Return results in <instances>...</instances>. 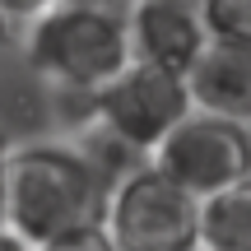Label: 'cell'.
Returning <instances> with one entry per match:
<instances>
[{
	"instance_id": "cell-9",
	"label": "cell",
	"mask_w": 251,
	"mask_h": 251,
	"mask_svg": "<svg viewBox=\"0 0 251 251\" xmlns=\"http://www.w3.org/2000/svg\"><path fill=\"white\" fill-rule=\"evenodd\" d=\"M205 28L209 37L251 47V0H205Z\"/></svg>"
},
{
	"instance_id": "cell-2",
	"label": "cell",
	"mask_w": 251,
	"mask_h": 251,
	"mask_svg": "<svg viewBox=\"0 0 251 251\" xmlns=\"http://www.w3.org/2000/svg\"><path fill=\"white\" fill-rule=\"evenodd\" d=\"M24 56L28 70L56 93L93 98L130 61V42H126V24L117 19L51 0L33 24H24Z\"/></svg>"
},
{
	"instance_id": "cell-16",
	"label": "cell",
	"mask_w": 251,
	"mask_h": 251,
	"mask_svg": "<svg viewBox=\"0 0 251 251\" xmlns=\"http://www.w3.org/2000/svg\"><path fill=\"white\" fill-rule=\"evenodd\" d=\"M191 251H200V247H191Z\"/></svg>"
},
{
	"instance_id": "cell-10",
	"label": "cell",
	"mask_w": 251,
	"mask_h": 251,
	"mask_svg": "<svg viewBox=\"0 0 251 251\" xmlns=\"http://www.w3.org/2000/svg\"><path fill=\"white\" fill-rule=\"evenodd\" d=\"M33 251H117L112 237L102 228H84V233H70V237H56V242H42Z\"/></svg>"
},
{
	"instance_id": "cell-5",
	"label": "cell",
	"mask_w": 251,
	"mask_h": 251,
	"mask_svg": "<svg viewBox=\"0 0 251 251\" xmlns=\"http://www.w3.org/2000/svg\"><path fill=\"white\" fill-rule=\"evenodd\" d=\"M144 163L153 172H163L172 186H181L186 196L205 200L214 191L251 177V135L237 121L191 112L186 121H177L153 144V153Z\"/></svg>"
},
{
	"instance_id": "cell-1",
	"label": "cell",
	"mask_w": 251,
	"mask_h": 251,
	"mask_svg": "<svg viewBox=\"0 0 251 251\" xmlns=\"http://www.w3.org/2000/svg\"><path fill=\"white\" fill-rule=\"evenodd\" d=\"M107 177L70 144H19L5 168V228L24 247L102 228Z\"/></svg>"
},
{
	"instance_id": "cell-12",
	"label": "cell",
	"mask_w": 251,
	"mask_h": 251,
	"mask_svg": "<svg viewBox=\"0 0 251 251\" xmlns=\"http://www.w3.org/2000/svg\"><path fill=\"white\" fill-rule=\"evenodd\" d=\"M61 5H79V9H93V14L102 19H117V24H126L135 9V0H61Z\"/></svg>"
},
{
	"instance_id": "cell-14",
	"label": "cell",
	"mask_w": 251,
	"mask_h": 251,
	"mask_svg": "<svg viewBox=\"0 0 251 251\" xmlns=\"http://www.w3.org/2000/svg\"><path fill=\"white\" fill-rule=\"evenodd\" d=\"M0 251H33V247H24L14 233H9V228H0Z\"/></svg>"
},
{
	"instance_id": "cell-11",
	"label": "cell",
	"mask_w": 251,
	"mask_h": 251,
	"mask_svg": "<svg viewBox=\"0 0 251 251\" xmlns=\"http://www.w3.org/2000/svg\"><path fill=\"white\" fill-rule=\"evenodd\" d=\"M47 5H51V0H0V14H5L14 28H24V24H33Z\"/></svg>"
},
{
	"instance_id": "cell-13",
	"label": "cell",
	"mask_w": 251,
	"mask_h": 251,
	"mask_svg": "<svg viewBox=\"0 0 251 251\" xmlns=\"http://www.w3.org/2000/svg\"><path fill=\"white\" fill-rule=\"evenodd\" d=\"M9 149H14V144L0 135V228H5V168H9Z\"/></svg>"
},
{
	"instance_id": "cell-6",
	"label": "cell",
	"mask_w": 251,
	"mask_h": 251,
	"mask_svg": "<svg viewBox=\"0 0 251 251\" xmlns=\"http://www.w3.org/2000/svg\"><path fill=\"white\" fill-rule=\"evenodd\" d=\"M126 42H130L135 61L186 75L191 61L209 42L205 0H135L130 19H126Z\"/></svg>"
},
{
	"instance_id": "cell-4",
	"label": "cell",
	"mask_w": 251,
	"mask_h": 251,
	"mask_svg": "<svg viewBox=\"0 0 251 251\" xmlns=\"http://www.w3.org/2000/svg\"><path fill=\"white\" fill-rule=\"evenodd\" d=\"M200 200L172 186L149 163L130 168L107 196L102 233L117 251H191L196 247Z\"/></svg>"
},
{
	"instance_id": "cell-15",
	"label": "cell",
	"mask_w": 251,
	"mask_h": 251,
	"mask_svg": "<svg viewBox=\"0 0 251 251\" xmlns=\"http://www.w3.org/2000/svg\"><path fill=\"white\" fill-rule=\"evenodd\" d=\"M14 33H19V28H14V24H9V19H5V14H0V47H5V42H14Z\"/></svg>"
},
{
	"instance_id": "cell-7",
	"label": "cell",
	"mask_w": 251,
	"mask_h": 251,
	"mask_svg": "<svg viewBox=\"0 0 251 251\" xmlns=\"http://www.w3.org/2000/svg\"><path fill=\"white\" fill-rule=\"evenodd\" d=\"M186 93L196 112L247 126L251 121V47L209 37L205 51L186 70Z\"/></svg>"
},
{
	"instance_id": "cell-8",
	"label": "cell",
	"mask_w": 251,
	"mask_h": 251,
	"mask_svg": "<svg viewBox=\"0 0 251 251\" xmlns=\"http://www.w3.org/2000/svg\"><path fill=\"white\" fill-rule=\"evenodd\" d=\"M196 247L200 251H251V177L200 200Z\"/></svg>"
},
{
	"instance_id": "cell-3",
	"label": "cell",
	"mask_w": 251,
	"mask_h": 251,
	"mask_svg": "<svg viewBox=\"0 0 251 251\" xmlns=\"http://www.w3.org/2000/svg\"><path fill=\"white\" fill-rule=\"evenodd\" d=\"M191 93H186V75L163 70L149 61H126L98 93H93V121L102 135H112L117 144H126L130 153L149 158L153 144L172 130L177 121L191 117Z\"/></svg>"
}]
</instances>
